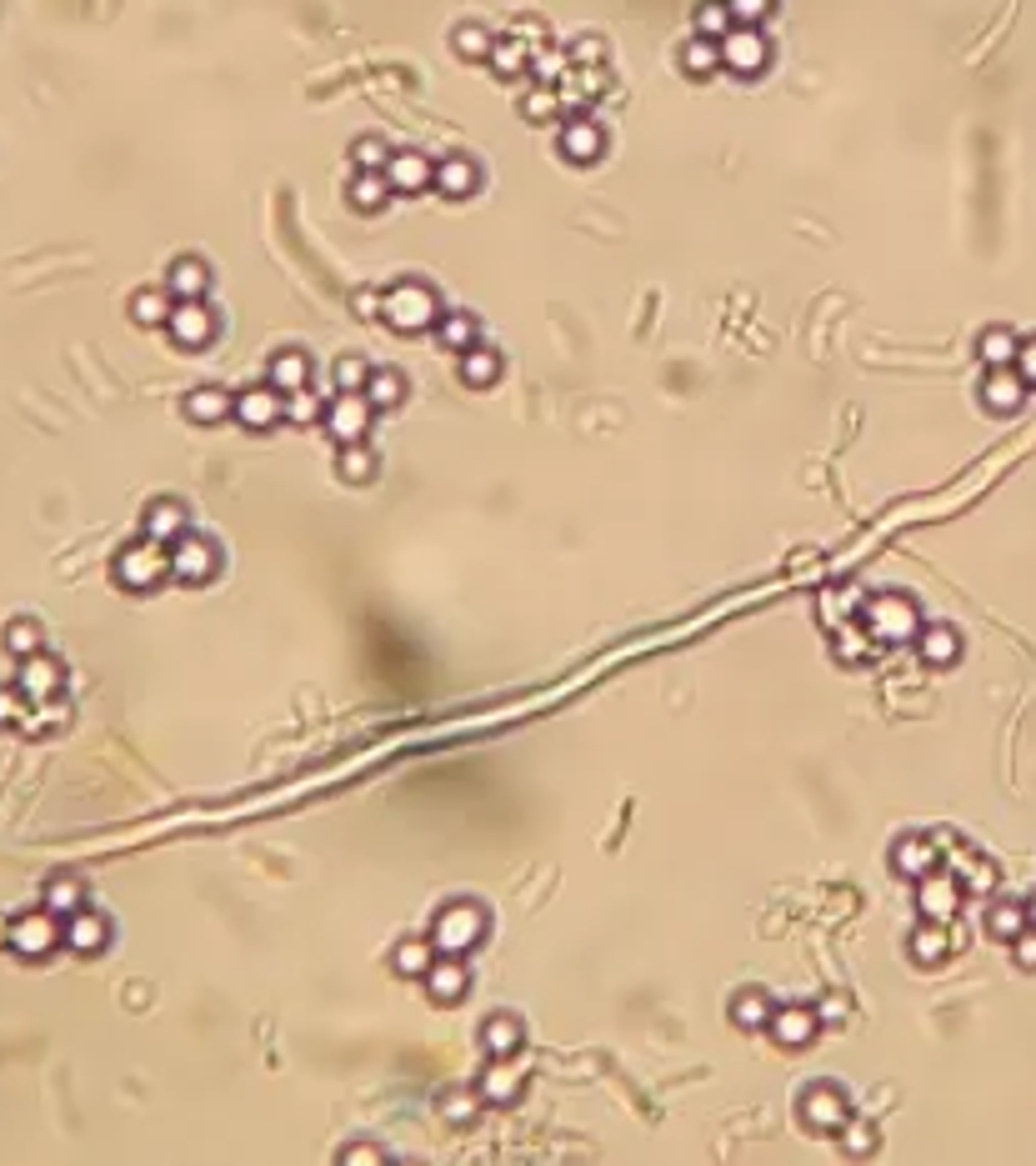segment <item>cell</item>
Returning <instances> with one entry per match:
<instances>
[{
    "label": "cell",
    "mask_w": 1036,
    "mask_h": 1166,
    "mask_svg": "<svg viewBox=\"0 0 1036 1166\" xmlns=\"http://www.w3.org/2000/svg\"><path fill=\"white\" fill-rule=\"evenodd\" d=\"M861 631L871 636V646H917V631L921 622V606L901 591H877V597L861 601Z\"/></svg>",
    "instance_id": "obj_1"
},
{
    "label": "cell",
    "mask_w": 1036,
    "mask_h": 1166,
    "mask_svg": "<svg viewBox=\"0 0 1036 1166\" xmlns=\"http://www.w3.org/2000/svg\"><path fill=\"white\" fill-rule=\"evenodd\" d=\"M486 932H491V911L471 901V896H456L431 917V941H436L440 957H466V951H476L486 941Z\"/></svg>",
    "instance_id": "obj_2"
},
{
    "label": "cell",
    "mask_w": 1036,
    "mask_h": 1166,
    "mask_svg": "<svg viewBox=\"0 0 1036 1166\" xmlns=\"http://www.w3.org/2000/svg\"><path fill=\"white\" fill-rule=\"evenodd\" d=\"M381 316H386V325L396 331V336H421V331H436L440 300H436L431 285L401 281V285H391L386 296H381Z\"/></svg>",
    "instance_id": "obj_3"
},
{
    "label": "cell",
    "mask_w": 1036,
    "mask_h": 1166,
    "mask_svg": "<svg viewBox=\"0 0 1036 1166\" xmlns=\"http://www.w3.org/2000/svg\"><path fill=\"white\" fill-rule=\"evenodd\" d=\"M852 1122V1097L836 1081H806L796 1091V1127L811 1137H842V1127Z\"/></svg>",
    "instance_id": "obj_4"
},
{
    "label": "cell",
    "mask_w": 1036,
    "mask_h": 1166,
    "mask_svg": "<svg viewBox=\"0 0 1036 1166\" xmlns=\"http://www.w3.org/2000/svg\"><path fill=\"white\" fill-rule=\"evenodd\" d=\"M111 576H116L120 591H156L170 576V546L151 541V536L120 546L116 561H111Z\"/></svg>",
    "instance_id": "obj_5"
},
{
    "label": "cell",
    "mask_w": 1036,
    "mask_h": 1166,
    "mask_svg": "<svg viewBox=\"0 0 1036 1166\" xmlns=\"http://www.w3.org/2000/svg\"><path fill=\"white\" fill-rule=\"evenodd\" d=\"M170 576L181 586H206L220 576V546L210 536H195L186 531L181 541L170 546Z\"/></svg>",
    "instance_id": "obj_6"
},
{
    "label": "cell",
    "mask_w": 1036,
    "mask_h": 1166,
    "mask_svg": "<svg viewBox=\"0 0 1036 1166\" xmlns=\"http://www.w3.org/2000/svg\"><path fill=\"white\" fill-rule=\"evenodd\" d=\"M766 1032H771V1041H777L781 1051H806L811 1041L821 1037V1011L811 1007V1001H786V1007L777 1001Z\"/></svg>",
    "instance_id": "obj_7"
},
{
    "label": "cell",
    "mask_w": 1036,
    "mask_h": 1166,
    "mask_svg": "<svg viewBox=\"0 0 1036 1166\" xmlns=\"http://www.w3.org/2000/svg\"><path fill=\"white\" fill-rule=\"evenodd\" d=\"M961 901H967V886H961V876L957 871H926L917 882V911H921V921H957V911H961Z\"/></svg>",
    "instance_id": "obj_8"
},
{
    "label": "cell",
    "mask_w": 1036,
    "mask_h": 1166,
    "mask_svg": "<svg viewBox=\"0 0 1036 1166\" xmlns=\"http://www.w3.org/2000/svg\"><path fill=\"white\" fill-rule=\"evenodd\" d=\"M65 936H61V917L55 911H21V917L11 921V951H21V957H51L55 946H61Z\"/></svg>",
    "instance_id": "obj_9"
},
{
    "label": "cell",
    "mask_w": 1036,
    "mask_h": 1166,
    "mask_svg": "<svg viewBox=\"0 0 1036 1166\" xmlns=\"http://www.w3.org/2000/svg\"><path fill=\"white\" fill-rule=\"evenodd\" d=\"M166 331H170V341H176L181 350H206L210 341L220 336V321H216V311H210L206 300H176Z\"/></svg>",
    "instance_id": "obj_10"
},
{
    "label": "cell",
    "mask_w": 1036,
    "mask_h": 1166,
    "mask_svg": "<svg viewBox=\"0 0 1036 1166\" xmlns=\"http://www.w3.org/2000/svg\"><path fill=\"white\" fill-rule=\"evenodd\" d=\"M942 867V836H926V831H907L892 842V871L907 876V882H921L926 871Z\"/></svg>",
    "instance_id": "obj_11"
},
{
    "label": "cell",
    "mask_w": 1036,
    "mask_h": 1166,
    "mask_svg": "<svg viewBox=\"0 0 1036 1166\" xmlns=\"http://www.w3.org/2000/svg\"><path fill=\"white\" fill-rule=\"evenodd\" d=\"M766 61H771V46L762 40L756 26H731L721 36V65L737 71V76H762Z\"/></svg>",
    "instance_id": "obj_12"
},
{
    "label": "cell",
    "mask_w": 1036,
    "mask_h": 1166,
    "mask_svg": "<svg viewBox=\"0 0 1036 1166\" xmlns=\"http://www.w3.org/2000/svg\"><path fill=\"white\" fill-rule=\"evenodd\" d=\"M516 1056H486V1072L476 1076V1091L486 1106H516L521 1102V1087H526V1072L511 1066Z\"/></svg>",
    "instance_id": "obj_13"
},
{
    "label": "cell",
    "mask_w": 1036,
    "mask_h": 1166,
    "mask_svg": "<svg viewBox=\"0 0 1036 1166\" xmlns=\"http://www.w3.org/2000/svg\"><path fill=\"white\" fill-rule=\"evenodd\" d=\"M231 421H241L246 431H271L276 421H285V396L266 381V386H246L235 396V411Z\"/></svg>",
    "instance_id": "obj_14"
},
{
    "label": "cell",
    "mask_w": 1036,
    "mask_h": 1166,
    "mask_svg": "<svg viewBox=\"0 0 1036 1166\" xmlns=\"http://www.w3.org/2000/svg\"><path fill=\"white\" fill-rule=\"evenodd\" d=\"M421 986H426V997L436 1001V1007H456V1001L471 991L466 957H436V961H431V972L421 976Z\"/></svg>",
    "instance_id": "obj_15"
},
{
    "label": "cell",
    "mask_w": 1036,
    "mask_h": 1166,
    "mask_svg": "<svg viewBox=\"0 0 1036 1166\" xmlns=\"http://www.w3.org/2000/svg\"><path fill=\"white\" fill-rule=\"evenodd\" d=\"M371 411H376V406L366 401L361 390H356V396H336V401L325 406V431H331L341 446H356V441H366Z\"/></svg>",
    "instance_id": "obj_16"
},
{
    "label": "cell",
    "mask_w": 1036,
    "mask_h": 1166,
    "mask_svg": "<svg viewBox=\"0 0 1036 1166\" xmlns=\"http://www.w3.org/2000/svg\"><path fill=\"white\" fill-rule=\"evenodd\" d=\"M15 687H21V696L26 701H51V696H61V687H65V666L55 662L51 651H36V656H26L21 662V676H15Z\"/></svg>",
    "instance_id": "obj_17"
},
{
    "label": "cell",
    "mask_w": 1036,
    "mask_h": 1166,
    "mask_svg": "<svg viewBox=\"0 0 1036 1166\" xmlns=\"http://www.w3.org/2000/svg\"><path fill=\"white\" fill-rule=\"evenodd\" d=\"M476 1047L486 1051V1056H521V1047H526V1022H521L516 1011H491V1016L476 1026Z\"/></svg>",
    "instance_id": "obj_18"
},
{
    "label": "cell",
    "mask_w": 1036,
    "mask_h": 1166,
    "mask_svg": "<svg viewBox=\"0 0 1036 1166\" xmlns=\"http://www.w3.org/2000/svg\"><path fill=\"white\" fill-rule=\"evenodd\" d=\"M982 406L992 415H1016L1026 406V381L1016 366H992L982 381Z\"/></svg>",
    "instance_id": "obj_19"
},
{
    "label": "cell",
    "mask_w": 1036,
    "mask_h": 1166,
    "mask_svg": "<svg viewBox=\"0 0 1036 1166\" xmlns=\"http://www.w3.org/2000/svg\"><path fill=\"white\" fill-rule=\"evenodd\" d=\"M61 936H65V946L76 951V957H95V951H105L111 946V921L101 917V911H71V917L61 921Z\"/></svg>",
    "instance_id": "obj_20"
},
{
    "label": "cell",
    "mask_w": 1036,
    "mask_h": 1166,
    "mask_svg": "<svg viewBox=\"0 0 1036 1166\" xmlns=\"http://www.w3.org/2000/svg\"><path fill=\"white\" fill-rule=\"evenodd\" d=\"M386 181H391V191L421 195V191H431V185H436V161H426L421 151H391Z\"/></svg>",
    "instance_id": "obj_21"
},
{
    "label": "cell",
    "mask_w": 1036,
    "mask_h": 1166,
    "mask_svg": "<svg viewBox=\"0 0 1036 1166\" xmlns=\"http://www.w3.org/2000/svg\"><path fill=\"white\" fill-rule=\"evenodd\" d=\"M141 531L151 536V541H161V546H176L186 531H191V516H186V505L176 501V496H161V501L145 505Z\"/></svg>",
    "instance_id": "obj_22"
},
{
    "label": "cell",
    "mask_w": 1036,
    "mask_h": 1166,
    "mask_svg": "<svg viewBox=\"0 0 1036 1166\" xmlns=\"http://www.w3.org/2000/svg\"><path fill=\"white\" fill-rule=\"evenodd\" d=\"M561 156L571 161V166H591V161H601L606 156V130L597 126V120H566L561 126Z\"/></svg>",
    "instance_id": "obj_23"
},
{
    "label": "cell",
    "mask_w": 1036,
    "mask_h": 1166,
    "mask_svg": "<svg viewBox=\"0 0 1036 1166\" xmlns=\"http://www.w3.org/2000/svg\"><path fill=\"white\" fill-rule=\"evenodd\" d=\"M771 1011H777V997L766 991V986H741V991H731V1026L737 1032H766L771 1026Z\"/></svg>",
    "instance_id": "obj_24"
},
{
    "label": "cell",
    "mask_w": 1036,
    "mask_h": 1166,
    "mask_svg": "<svg viewBox=\"0 0 1036 1166\" xmlns=\"http://www.w3.org/2000/svg\"><path fill=\"white\" fill-rule=\"evenodd\" d=\"M436 957L440 951H436V941H431V932L426 936H401V941L391 946V972L406 976V982H421Z\"/></svg>",
    "instance_id": "obj_25"
},
{
    "label": "cell",
    "mask_w": 1036,
    "mask_h": 1166,
    "mask_svg": "<svg viewBox=\"0 0 1036 1166\" xmlns=\"http://www.w3.org/2000/svg\"><path fill=\"white\" fill-rule=\"evenodd\" d=\"M907 957L917 961L921 972H932L951 957V936H946V921H921L917 932L907 936Z\"/></svg>",
    "instance_id": "obj_26"
},
{
    "label": "cell",
    "mask_w": 1036,
    "mask_h": 1166,
    "mask_svg": "<svg viewBox=\"0 0 1036 1166\" xmlns=\"http://www.w3.org/2000/svg\"><path fill=\"white\" fill-rule=\"evenodd\" d=\"M917 656L926 666H957L961 662V631L957 626H942V622L921 626L917 631Z\"/></svg>",
    "instance_id": "obj_27"
},
{
    "label": "cell",
    "mask_w": 1036,
    "mask_h": 1166,
    "mask_svg": "<svg viewBox=\"0 0 1036 1166\" xmlns=\"http://www.w3.org/2000/svg\"><path fill=\"white\" fill-rule=\"evenodd\" d=\"M181 411L191 415L195 426H220V421L235 411V396L231 390H220V386H195V390H186Z\"/></svg>",
    "instance_id": "obj_28"
},
{
    "label": "cell",
    "mask_w": 1036,
    "mask_h": 1166,
    "mask_svg": "<svg viewBox=\"0 0 1036 1166\" xmlns=\"http://www.w3.org/2000/svg\"><path fill=\"white\" fill-rule=\"evenodd\" d=\"M166 291L176 300H206L210 291V266L201 256H181L170 260V276H166Z\"/></svg>",
    "instance_id": "obj_29"
},
{
    "label": "cell",
    "mask_w": 1036,
    "mask_h": 1166,
    "mask_svg": "<svg viewBox=\"0 0 1036 1166\" xmlns=\"http://www.w3.org/2000/svg\"><path fill=\"white\" fill-rule=\"evenodd\" d=\"M266 381H271L281 396L306 390V381H311V356H306V350H276L271 366H266Z\"/></svg>",
    "instance_id": "obj_30"
},
{
    "label": "cell",
    "mask_w": 1036,
    "mask_h": 1166,
    "mask_svg": "<svg viewBox=\"0 0 1036 1166\" xmlns=\"http://www.w3.org/2000/svg\"><path fill=\"white\" fill-rule=\"evenodd\" d=\"M476 185H481V170H476V161H471V156H446V161H436V191H440V195L461 201V195H476Z\"/></svg>",
    "instance_id": "obj_31"
},
{
    "label": "cell",
    "mask_w": 1036,
    "mask_h": 1166,
    "mask_svg": "<svg viewBox=\"0 0 1036 1166\" xmlns=\"http://www.w3.org/2000/svg\"><path fill=\"white\" fill-rule=\"evenodd\" d=\"M461 381H466L471 390H486V386H496L501 381V350H491V346H471V350H461Z\"/></svg>",
    "instance_id": "obj_32"
},
{
    "label": "cell",
    "mask_w": 1036,
    "mask_h": 1166,
    "mask_svg": "<svg viewBox=\"0 0 1036 1166\" xmlns=\"http://www.w3.org/2000/svg\"><path fill=\"white\" fill-rule=\"evenodd\" d=\"M481 1091L476 1087H446L436 1097V1112H440V1122L446 1127H476V1116H481Z\"/></svg>",
    "instance_id": "obj_33"
},
{
    "label": "cell",
    "mask_w": 1036,
    "mask_h": 1166,
    "mask_svg": "<svg viewBox=\"0 0 1036 1166\" xmlns=\"http://www.w3.org/2000/svg\"><path fill=\"white\" fill-rule=\"evenodd\" d=\"M346 201L361 216H371V210H381L391 201V181H386V170H356L350 176V185H346Z\"/></svg>",
    "instance_id": "obj_34"
},
{
    "label": "cell",
    "mask_w": 1036,
    "mask_h": 1166,
    "mask_svg": "<svg viewBox=\"0 0 1036 1166\" xmlns=\"http://www.w3.org/2000/svg\"><path fill=\"white\" fill-rule=\"evenodd\" d=\"M1026 926H1032V921H1026V901H992V911H986V936H992V941H1016V936L1026 932Z\"/></svg>",
    "instance_id": "obj_35"
},
{
    "label": "cell",
    "mask_w": 1036,
    "mask_h": 1166,
    "mask_svg": "<svg viewBox=\"0 0 1036 1166\" xmlns=\"http://www.w3.org/2000/svg\"><path fill=\"white\" fill-rule=\"evenodd\" d=\"M170 311H176V296H170L166 285H145L130 296V321L136 325H166Z\"/></svg>",
    "instance_id": "obj_36"
},
{
    "label": "cell",
    "mask_w": 1036,
    "mask_h": 1166,
    "mask_svg": "<svg viewBox=\"0 0 1036 1166\" xmlns=\"http://www.w3.org/2000/svg\"><path fill=\"white\" fill-rule=\"evenodd\" d=\"M476 336H481V325H476V316H466V311H440V321H436V341L446 350H471L476 346Z\"/></svg>",
    "instance_id": "obj_37"
},
{
    "label": "cell",
    "mask_w": 1036,
    "mask_h": 1166,
    "mask_svg": "<svg viewBox=\"0 0 1036 1166\" xmlns=\"http://www.w3.org/2000/svg\"><path fill=\"white\" fill-rule=\"evenodd\" d=\"M361 396L376 406V411H396V406L406 401V376L401 371H391V366H381V371H371V381H366Z\"/></svg>",
    "instance_id": "obj_38"
},
{
    "label": "cell",
    "mask_w": 1036,
    "mask_h": 1166,
    "mask_svg": "<svg viewBox=\"0 0 1036 1166\" xmlns=\"http://www.w3.org/2000/svg\"><path fill=\"white\" fill-rule=\"evenodd\" d=\"M46 911H55V917H71V911H80L86 907V882L80 876H51L46 882V901H40Z\"/></svg>",
    "instance_id": "obj_39"
},
{
    "label": "cell",
    "mask_w": 1036,
    "mask_h": 1166,
    "mask_svg": "<svg viewBox=\"0 0 1036 1166\" xmlns=\"http://www.w3.org/2000/svg\"><path fill=\"white\" fill-rule=\"evenodd\" d=\"M1016 350H1022V341H1016V331H1007V325H992V331H982V341H976V356L986 361V371H992V366H1016Z\"/></svg>",
    "instance_id": "obj_40"
},
{
    "label": "cell",
    "mask_w": 1036,
    "mask_h": 1166,
    "mask_svg": "<svg viewBox=\"0 0 1036 1166\" xmlns=\"http://www.w3.org/2000/svg\"><path fill=\"white\" fill-rule=\"evenodd\" d=\"M336 471H341V481H346V486H366V481L381 471V461H376V451H371V446L356 441V446H341Z\"/></svg>",
    "instance_id": "obj_41"
},
{
    "label": "cell",
    "mask_w": 1036,
    "mask_h": 1166,
    "mask_svg": "<svg viewBox=\"0 0 1036 1166\" xmlns=\"http://www.w3.org/2000/svg\"><path fill=\"white\" fill-rule=\"evenodd\" d=\"M681 71H687V76H712V71H721V40L696 36L691 46H681Z\"/></svg>",
    "instance_id": "obj_42"
},
{
    "label": "cell",
    "mask_w": 1036,
    "mask_h": 1166,
    "mask_svg": "<svg viewBox=\"0 0 1036 1166\" xmlns=\"http://www.w3.org/2000/svg\"><path fill=\"white\" fill-rule=\"evenodd\" d=\"M961 886H967V896H992L997 892V867L976 851H961Z\"/></svg>",
    "instance_id": "obj_43"
},
{
    "label": "cell",
    "mask_w": 1036,
    "mask_h": 1166,
    "mask_svg": "<svg viewBox=\"0 0 1036 1166\" xmlns=\"http://www.w3.org/2000/svg\"><path fill=\"white\" fill-rule=\"evenodd\" d=\"M0 641H5V651H11V656H21V662H26V656H36V651H40V626L30 622V616H15V622L5 626V636H0Z\"/></svg>",
    "instance_id": "obj_44"
},
{
    "label": "cell",
    "mask_w": 1036,
    "mask_h": 1166,
    "mask_svg": "<svg viewBox=\"0 0 1036 1166\" xmlns=\"http://www.w3.org/2000/svg\"><path fill=\"white\" fill-rule=\"evenodd\" d=\"M836 1141H842V1152H846V1156H871V1152L881 1146L877 1127H871V1122H856V1116L842 1127V1137H836Z\"/></svg>",
    "instance_id": "obj_45"
},
{
    "label": "cell",
    "mask_w": 1036,
    "mask_h": 1166,
    "mask_svg": "<svg viewBox=\"0 0 1036 1166\" xmlns=\"http://www.w3.org/2000/svg\"><path fill=\"white\" fill-rule=\"evenodd\" d=\"M491 65L501 76H521L526 65H532V46H521V40H496L491 46Z\"/></svg>",
    "instance_id": "obj_46"
},
{
    "label": "cell",
    "mask_w": 1036,
    "mask_h": 1166,
    "mask_svg": "<svg viewBox=\"0 0 1036 1166\" xmlns=\"http://www.w3.org/2000/svg\"><path fill=\"white\" fill-rule=\"evenodd\" d=\"M285 421L291 426H316V421H325V406L316 401L311 390H291L285 396Z\"/></svg>",
    "instance_id": "obj_47"
},
{
    "label": "cell",
    "mask_w": 1036,
    "mask_h": 1166,
    "mask_svg": "<svg viewBox=\"0 0 1036 1166\" xmlns=\"http://www.w3.org/2000/svg\"><path fill=\"white\" fill-rule=\"evenodd\" d=\"M386 161H391V145L381 136H361V141L350 145V166L356 170H386Z\"/></svg>",
    "instance_id": "obj_48"
},
{
    "label": "cell",
    "mask_w": 1036,
    "mask_h": 1166,
    "mask_svg": "<svg viewBox=\"0 0 1036 1166\" xmlns=\"http://www.w3.org/2000/svg\"><path fill=\"white\" fill-rule=\"evenodd\" d=\"M366 381H371V366H366L361 356H341V361H336V390H341V396H356V390H366Z\"/></svg>",
    "instance_id": "obj_49"
},
{
    "label": "cell",
    "mask_w": 1036,
    "mask_h": 1166,
    "mask_svg": "<svg viewBox=\"0 0 1036 1166\" xmlns=\"http://www.w3.org/2000/svg\"><path fill=\"white\" fill-rule=\"evenodd\" d=\"M451 46H456V55H466V61H481V55H491V30H481V26H461L451 36Z\"/></svg>",
    "instance_id": "obj_50"
},
{
    "label": "cell",
    "mask_w": 1036,
    "mask_h": 1166,
    "mask_svg": "<svg viewBox=\"0 0 1036 1166\" xmlns=\"http://www.w3.org/2000/svg\"><path fill=\"white\" fill-rule=\"evenodd\" d=\"M867 651H871V636L861 631V622H856V626H846V631H836V662H846V666H852V662H861Z\"/></svg>",
    "instance_id": "obj_51"
},
{
    "label": "cell",
    "mask_w": 1036,
    "mask_h": 1166,
    "mask_svg": "<svg viewBox=\"0 0 1036 1166\" xmlns=\"http://www.w3.org/2000/svg\"><path fill=\"white\" fill-rule=\"evenodd\" d=\"M696 30L706 40H721L726 30H731V11H726V5H706V11H696Z\"/></svg>",
    "instance_id": "obj_52"
},
{
    "label": "cell",
    "mask_w": 1036,
    "mask_h": 1166,
    "mask_svg": "<svg viewBox=\"0 0 1036 1166\" xmlns=\"http://www.w3.org/2000/svg\"><path fill=\"white\" fill-rule=\"evenodd\" d=\"M557 101L561 95L551 91V86H541V91H532L526 101H521V116L526 120H546V116H557Z\"/></svg>",
    "instance_id": "obj_53"
},
{
    "label": "cell",
    "mask_w": 1036,
    "mask_h": 1166,
    "mask_svg": "<svg viewBox=\"0 0 1036 1166\" xmlns=\"http://www.w3.org/2000/svg\"><path fill=\"white\" fill-rule=\"evenodd\" d=\"M771 5H777V0H726L731 21H741V26H756V21H766V15H771Z\"/></svg>",
    "instance_id": "obj_54"
},
{
    "label": "cell",
    "mask_w": 1036,
    "mask_h": 1166,
    "mask_svg": "<svg viewBox=\"0 0 1036 1166\" xmlns=\"http://www.w3.org/2000/svg\"><path fill=\"white\" fill-rule=\"evenodd\" d=\"M26 706L30 701L21 696V687H0V726H15L21 716H26Z\"/></svg>",
    "instance_id": "obj_55"
},
{
    "label": "cell",
    "mask_w": 1036,
    "mask_h": 1166,
    "mask_svg": "<svg viewBox=\"0 0 1036 1166\" xmlns=\"http://www.w3.org/2000/svg\"><path fill=\"white\" fill-rule=\"evenodd\" d=\"M1011 961H1016L1022 972H1036V926H1026V932L1011 941Z\"/></svg>",
    "instance_id": "obj_56"
},
{
    "label": "cell",
    "mask_w": 1036,
    "mask_h": 1166,
    "mask_svg": "<svg viewBox=\"0 0 1036 1166\" xmlns=\"http://www.w3.org/2000/svg\"><path fill=\"white\" fill-rule=\"evenodd\" d=\"M336 1162H386V1152H381V1146H371V1141H356V1146H341L336 1152Z\"/></svg>",
    "instance_id": "obj_57"
},
{
    "label": "cell",
    "mask_w": 1036,
    "mask_h": 1166,
    "mask_svg": "<svg viewBox=\"0 0 1036 1166\" xmlns=\"http://www.w3.org/2000/svg\"><path fill=\"white\" fill-rule=\"evenodd\" d=\"M1016 371H1022L1026 386H1036V336L1022 341V350H1016Z\"/></svg>",
    "instance_id": "obj_58"
},
{
    "label": "cell",
    "mask_w": 1036,
    "mask_h": 1166,
    "mask_svg": "<svg viewBox=\"0 0 1036 1166\" xmlns=\"http://www.w3.org/2000/svg\"><path fill=\"white\" fill-rule=\"evenodd\" d=\"M817 1011H821V1026H836L846 1016V997H827Z\"/></svg>",
    "instance_id": "obj_59"
},
{
    "label": "cell",
    "mask_w": 1036,
    "mask_h": 1166,
    "mask_svg": "<svg viewBox=\"0 0 1036 1166\" xmlns=\"http://www.w3.org/2000/svg\"><path fill=\"white\" fill-rule=\"evenodd\" d=\"M0 946H11V917H0Z\"/></svg>",
    "instance_id": "obj_60"
},
{
    "label": "cell",
    "mask_w": 1036,
    "mask_h": 1166,
    "mask_svg": "<svg viewBox=\"0 0 1036 1166\" xmlns=\"http://www.w3.org/2000/svg\"><path fill=\"white\" fill-rule=\"evenodd\" d=\"M1026 921L1036 926V896H1026Z\"/></svg>",
    "instance_id": "obj_61"
}]
</instances>
